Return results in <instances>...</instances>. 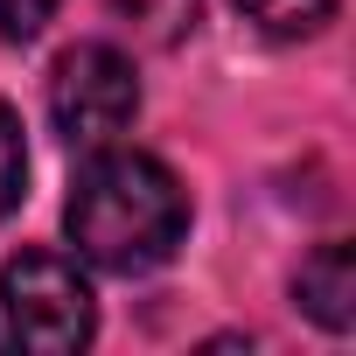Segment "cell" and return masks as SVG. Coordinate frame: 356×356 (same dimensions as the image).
<instances>
[{
    "mask_svg": "<svg viewBox=\"0 0 356 356\" xmlns=\"http://www.w3.org/2000/svg\"><path fill=\"white\" fill-rule=\"evenodd\" d=\"M140 112V77L133 56L112 42H70L49 70V126L70 147H105L133 126Z\"/></svg>",
    "mask_w": 356,
    "mask_h": 356,
    "instance_id": "cell-3",
    "label": "cell"
},
{
    "mask_svg": "<svg viewBox=\"0 0 356 356\" xmlns=\"http://www.w3.org/2000/svg\"><path fill=\"white\" fill-rule=\"evenodd\" d=\"M29 189V147H22V119L0 105V217H8Z\"/></svg>",
    "mask_w": 356,
    "mask_h": 356,
    "instance_id": "cell-7",
    "label": "cell"
},
{
    "mask_svg": "<svg viewBox=\"0 0 356 356\" xmlns=\"http://www.w3.org/2000/svg\"><path fill=\"white\" fill-rule=\"evenodd\" d=\"M49 15L56 0H0V42H35Z\"/></svg>",
    "mask_w": 356,
    "mask_h": 356,
    "instance_id": "cell-8",
    "label": "cell"
},
{
    "mask_svg": "<svg viewBox=\"0 0 356 356\" xmlns=\"http://www.w3.org/2000/svg\"><path fill=\"white\" fill-rule=\"evenodd\" d=\"M63 224H70L77 259L133 280V273L168 266L175 245L189 238V196H182L168 161H154L140 147H112L77 175Z\"/></svg>",
    "mask_w": 356,
    "mask_h": 356,
    "instance_id": "cell-1",
    "label": "cell"
},
{
    "mask_svg": "<svg viewBox=\"0 0 356 356\" xmlns=\"http://www.w3.org/2000/svg\"><path fill=\"white\" fill-rule=\"evenodd\" d=\"M105 15L126 22L133 42L147 49H175V42H189L196 15H203V0H105Z\"/></svg>",
    "mask_w": 356,
    "mask_h": 356,
    "instance_id": "cell-5",
    "label": "cell"
},
{
    "mask_svg": "<svg viewBox=\"0 0 356 356\" xmlns=\"http://www.w3.org/2000/svg\"><path fill=\"white\" fill-rule=\"evenodd\" d=\"M98 328L91 286L63 252H22L0 266V349L29 356H70Z\"/></svg>",
    "mask_w": 356,
    "mask_h": 356,
    "instance_id": "cell-2",
    "label": "cell"
},
{
    "mask_svg": "<svg viewBox=\"0 0 356 356\" xmlns=\"http://www.w3.org/2000/svg\"><path fill=\"white\" fill-rule=\"evenodd\" d=\"M293 300L321 321V328H349L356 321V252L349 245H314L293 273Z\"/></svg>",
    "mask_w": 356,
    "mask_h": 356,
    "instance_id": "cell-4",
    "label": "cell"
},
{
    "mask_svg": "<svg viewBox=\"0 0 356 356\" xmlns=\"http://www.w3.org/2000/svg\"><path fill=\"white\" fill-rule=\"evenodd\" d=\"M238 15L273 42H300V35H321L335 22V0H238Z\"/></svg>",
    "mask_w": 356,
    "mask_h": 356,
    "instance_id": "cell-6",
    "label": "cell"
}]
</instances>
